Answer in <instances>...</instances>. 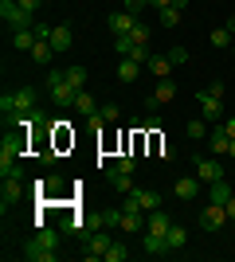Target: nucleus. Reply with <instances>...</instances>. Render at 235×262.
<instances>
[{
	"instance_id": "nucleus-34",
	"label": "nucleus",
	"mask_w": 235,
	"mask_h": 262,
	"mask_svg": "<svg viewBox=\"0 0 235 262\" xmlns=\"http://www.w3.org/2000/svg\"><path fill=\"white\" fill-rule=\"evenodd\" d=\"M114 168H118V172H130V176H134V168H137V157H118V161H114Z\"/></svg>"
},
{
	"instance_id": "nucleus-47",
	"label": "nucleus",
	"mask_w": 235,
	"mask_h": 262,
	"mask_svg": "<svg viewBox=\"0 0 235 262\" xmlns=\"http://www.w3.org/2000/svg\"><path fill=\"white\" fill-rule=\"evenodd\" d=\"M231 55H235V43H231Z\"/></svg>"
},
{
	"instance_id": "nucleus-20",
	"label": "nucleus",
	"mask_w": 235,
	"mask_h": 262,
	"mask_svg": "<svg viewBox=\"0 0 235 262\" xmlns=\"http://www.w3.org/2000/svg\"><path fill=\"white\" fill-rule=\"evenodd\" d=\"M12 47H16V51H32L35 47V28H12Z\"/></svg>"
},
{
	"instance_id": "nucleus-46",
	"label": "nucleus",
	"mask_w": 235,
	"mask_h": 262,
	"mask_svg": "<svg viewBox=\"0 0 235 262\" xmlns=\"http://www.w3.org/2000/svg\"><path fill=\"white\" fill-rule=\"evenodd\" d=\"M227 157H231V161H235V141H231V153H227Z\"/></svg>"
},
{
	"instance_id": "nucleus-17",
	"label": "nucleus",
	"mask_w": 235,
	"mask_h": 262,
	"mask_svg": "<svg viewBox=\"0 0 235 262\" xmlns=\"http://www.w3.org/2000/svg\"><path fill=\"white\" fill-rule=\"evenodd\" d=\"M94 227H106V231H114V227H122V208H102L98 215L90 219Z\"/></svg>"
},
{
	"instance_id": "nucleus-32",
	"label": "nucleus",
	"mask_w": 235,
	"mask_h": 262,
	"mask_svg": "<svg viewBox=\"0 0 235 262\" xmlns=\"http://www.w3.org/2000/svg\"><path fill=\"white\" fill-rule=\"evenodd\" d=\"M130 254H134V251H130L125 243H118V239H114V247H110V251H106V258H102V262H125V258H130Z\"/></svg>"
},
{
	"instance_id": "nucleus-6",
	"label": "nucleus",
	"mask_w": 235,
	"mask_h": 262,
	"mask_svg": "<svg viewBox=\"0 0 235 262\" xmlns=\"http://www.w3.org/2000/svg\"><path fill=\"white\" fill-rule=\"evenodd\" d=\"M145 215H149V211H145V208H137L134 196H125V204H122V231H125V235L145 231Z\"/></svg>"
},
{
	"instance_id": "nucleus-4",
	"label": "nucleus",
	"mask_w": 235,
	"mask_h": 262,
	"mask_svg": "<svg viewBox=\"0 0 235 262\" xmlns=\"http://www.w3.org/2000/svg\"><path fill=\"white\" fill-rule=\"evenodd\" d=\"M47 94H51V102H55V106H75V98H78V90L63 78V71H59V67H51V71H47Z\"/></svg>"
},
{
	"instance_id": "nucleus-45",
	"label": "nucleus",
	"mask_w": 235,
	"mask_h": 262,
	"mask_svg": "<svg viewBox=\"0 0 235 262\" xmlns=\"http://www.w3.org/2000/svg\"><path fill=\"white\" fill-rule=\"evenodd\" d=\"M224 28H227V32H235V16H231V20H227V24H224Z\"/></svg>"
},
{
	"instance_id": "nucleus-22",
	"label": "nucleus",
	"mask_w": 235,
	"mask_h": 262,
	"mask_svg": "<svg viewBox=\"0 0 235 262\" xmlns=\"http://www.w3.org/2000/svg\"><path fill=\"white\" fill-rule=\"evenodd\" d=\"M208 141H212V153H216V157H227V153H231V137H227L224 125H216Z\"/></svg>"
},
{
	"instance_id": "nucleus-40",
	"label": "nucleus",
	"mask_w": 235,
	"mask_h": 262,
	"mask_svg": "<svg viewBox=\"0 0 235 262\" xmlns=\"http://www.w3.org/2000/svg\"><path fill=\"white\" fill-rule=\"evenodd\" d=\"M168 55H173V63H184V59H188V51H184V47H173Z\"/></svg>"
},
{
	"instance_id": "nucleus-38",
	"label": "nucleus",
	"mask_w": 235,
	"mask_h": 262,
	"mask_svg": "<svg viewBox=\"0 0 235 262\" xmlns=\"http://www.w3.org/2000/svg\"><path fill=\"white\" fill-rule=\"evenodd\" d=\"M220 125H224V129H227V137H231V141H235V114H231V118H224V121H220Z\"/></svg>"
},
{
	"instance_id": "nucleus-42",
	"label": "nucleus",
	"mask_w": 235,
	"mask_h": 262,
	"mask_svg": "<svg viewBox=\"0 0 235 262\" xmlns=\"http://www.w3.org/2000/svg\"><path fill=\"white\" fill-rule=\"evenodd\" d=\"M227 219H231V223H235V196L227 200Z\"/></svg>"
},
{
	"instance_id": "nucleus-33",
	"label": "nucleus",
	"mask_w": 235,
	"mask_h": 262,
	"mask_svg": "<svg viewBox=\"0 0 235 262\" xmlns=\"http://www.w3.org/2000/svg\"><path fill=\"white\" fill-rule=\"evenodd\" d=\"M161 12V24H165V28H177L180 24V8H173V4H168V8H157Z\"/></svg>"
},
{
	"instance_id": "nucleus-15",
	"label": "nucleus",
	"mask_w": 235,
	"mask_h": 262,
	"mask_svg": "<svg viewBox=\"0 0 235 262\" xmlns=\"http://www.w3.org/2000/svg\"><path fill=\"white\" fill-rule=\"evenodd\" d=\"M235 192H231V184H227L224 176L216 180V184H208V204H220V208H227V200H231Z\"/></svg>"
},
{
	"instance_id": "nucleus-31",
	"label": "nucleus",
	"mask_w": 235,
	"mask_h": 262,
	"mask_svg": "<svg viewBox=\"0 0 235 262\" xmlns=\"http://www.w3.org/2000/svg\"><path fill=\"white\" fill-rule=\"evenodd\" d=\"M208 39H212V47H220V51H224V47H231V43H235V32H227V28H216Z\"/></svg>"
},
{
	"instance_id": "nucleus-43",
	"label": "nucleus",
	"mask_w": 235,
	"mask_h": 262,
	"mask_svg": "<svg viewBox=\"0 0 235 262\" xmlns=\"http://www.w3.org/2000/svg\"><path fill=\"white\" fill-rule=\"evenodd\" d=\"M188 4H192V0H173V8H180V12L188 8Z\"/></svg>"
},
{
	"instance_id": "nucleus-23",
	"label": "nucleus",
	"mask_w": 235,
	"mask_h": 262,
	"mask_svg": "<svg viewBox=\"0 0 235 262\" xmlns=\"http://www.w3.org/2000/svg\"><path fill=\"white\" fill-rule=\"evenodd\" d=\"M149 71H153V75L157 78H168V75H173V67H177V63H173V55H153V59H149Z\"/></svg>"
},
{
	"instance_id": "nucleus-12",
	"label": "nucleus",
	"mask_w": 235,
	"mask_h": 262,
	"mask_svg": "<svg viewBox=\"0 0 235 262\" xmlns=\"http://www.w3.org/2000/svg\"><path fill=\"white\" fill-rule=\"evenodd\" d=\"M196 176H200V184H216V180L224 176V164L212 161V157H204V161H196Z\"/></svg>"
},
{
	"instance_id": "nucleus-9",
	"label": "nucleus",
	"mask_w": 235,
	"mask_h": 262,
	"mask_svg": "<svg viewBox=\"0 0 235 262\" xmlns=\"http://www.w3.org/2000/svg\"><path fill=\"white\" fill-rule=\"evenodd\" d=\"M134 28H137V12H130V8L110 12V32H114V35H130Z\"/></svg>"
},
{
	"instance_id": "nucleus-44",
	"label": "nucleus",
	"mask_w": 235,
	"mask_h": 262,
	"mask_svg": "<svg viewBox=\"0 0 235 262\" xmlns=\"http://www.w3.org/2000/svg\"><path fill=\"white\" fill-rule=\"evenodd\" d=\"M153 4H157V8H168V4H173V0H153Z\"/></svg>"
},
{
	"instance_id": "nucleus-5",
	"label": "nucleus",
	"mask_w": 235,
	"mask_h": 262,
	"mask_svg": "<svg viewBox=\"0 0 235 262\" xmlns=\"http://www.w3.org/2000/svg\"><path fill=\"white\" fill-rule=\"evenodd\" d=\"M24 200V172H12V176H0V211L8 215L12 204Z\"/></svg>"
},
{
	"instance_id": "nucleus-29",
	"label": "nucleus",
	"mask_w": 235,
	"mask_h": 262,
	"mask_svg": "<svg viewBox=\"0 0 235 262\" xmlns=\"http://www.w3.org/2000/svg\"><path fill=\"white\" fill-rule=\"evenodd\" d=\"M32 59H35V63H51V59H55V47H51V39H35Z\"/></svg>"
},
{
	"instance_id": "nucleus-41",
	"label": "nucleus",
	"mask_w": 235,
	"mask_h": 262,
	"mask_svg": "<svg viewBox=\"0 0 235 262\" xmlns=\"http://www.w3.org/2000/svg\"><path fill=\"white\" fill-rule=\"evenodd\" d=\"M161 157H165V161H177V149H173V145L165 141V145H161Z\"/></svg>"
},
{
	"instance_id": "nucleus-1",
	"label": "nucleus",
	"mask_w": 235,
	"mask_h": 262,
	"mask_svg": "<svg viewBox=\"0 0 235 262\" xmlns=\"http://www.w3.org/2000/svg\"><path fill=\"white\" fill-rule=\"evenodd\" d=\"M59 239H63L59 227H44V223H39V231L24 243L20 258L24 262H59Z\"/></svg>"
},
{
	"instance_id": "nucleus-27",
	"label": "nucleus",
	"mask_w": 235,
	"mask_h": 262,
	"mask_svg": "<svg viewBox=\"0 0 235 262\" xmlns=\"http://www.w3.org/2000/svg\"><path fill=\"white\" fill-rule=\"evenodd\" d=\"M59 188H63V176H59V172L44 176V180H35V192H39V196H55Z\"/></svg>"
},
{
	"instance_id": "nucleus-30",
	"label": "nucleus",
	"mask_w": 235,
	"mask_h": 262,
	"mask_svg": "<svg viewBox=\"0 0 235 262\" xmlns=\"http://www.w3.org/2000/svg\"><path fill=\"white\" fill-rule=\"evenodd\" d=\"M184 133H188V141H204V137H208V121H204V118H192L188 125H184Z\"/></svg>"
},
{
	"instance_id": "nucleus-25",
	"label": "nucleus",
	"mask_w": 235,
	"mask_h": 262,
	"mask_svg": "<svg viewBox=\"0 0 235 262\" xmlns=\"http://www.w3.org/2000/svg\"><path fill=\"white\" fill-rule=\"evenodd\" d=\"M71 43H75V35H71V28H55V32H51V47H55V55L71 51Z\"/></svg>"
},
{
	"instance_id": "nucleus-36",
	"label": "nucleus",
	"mask_w": 235,
	"mask_h": 262,
	"mask_svg": "<svg viewBox=\"0 0 235 262\" xmlns=\"http://www.w3.org/2000/svg\"><path fill=\"white\" fill-rule=\"evenodd\" d=\"M98 114H102V121H118V118H122V110L114 106V102H106V106H102Z\"/></svg>"
},
{
	"instance_id": "nucleus-14",
	"label": "nucleus",
	"mask_w": 235,
	"mask_h": 262,
	"mask_svg": "<svg viewBox=\"0 0 235 262\" xmlns=\"http://www.w3.org/2000/svg\"><path fill=\"white\" fill-rule=\"evenodd\" d=\"M141 251H145L149 258H161V254H173V251H168V239H165V235H153V231H145V239H141Z\"/></svg>"
},
{
	"instance_id": "nucleus-3",
	"label": "nucleus",
	"mask_w": 235,
	"mask_h": 262,
	"mask_svg": "<svg viewBox=\"0 0 235 262\" xmlns=\"http://www.w3.org/2000/svg\"><path fill=\"white\" fill-rule=\"evenodd\" d=\"M224 82H212L208 90H200L196 94V102H200V118L204 121H224Z\"/></svg>"
},
{
	"instance_id": "nucleus-28",
	"label": "nucleus",
	"mask_w": 235,
	"mask_h": 262,
	"mask_svg": "<svg viewBox=\"0 0 235 262\" xmlns=\"http://www.w3.org/2000/svg\"><path fill=\"white\" fill-rule=\"evenodd\" d=\"M75 114H82V118H90L94 110H98V102H94V94H87V90H78V98H75Z\"/></svg>"
},
{
	"instance_id": "nucleus-7",
	"label": "nucleus",
	"mask_w": 235,
	"mask_h": 262,
	"mask_svg": "<svg viewBox=\"0 0 235 262\" xmlns=\"http://www.w3.org/2000/svg\"><path fill=\"white\" fill-rule=\"evenodd\" d=\"M0 20L12 24V28H35V16L20 8V0H0Z\"/></svg>"
},
{
	"instance_id": "nucleus-10",
	"label": "nucleus",
	"mask_w": 235,
	"mask_h": 262,
	"mask_svg": "<svg viewBox=\"0 0 235 262\" xmlns=\"http://www.w3.org/2000/svg\"><path fill=\"white\" fill-rule=\"evenodd\" d=\"M227 223V208H220V204H208V208L200 211V227L204 231H220Z\"/></svg>"
},
{
	"instance_id": "nucleus-37",
	"label": "nucleus",
	"mask_w": 235,
	"mask_h": 262,
	"mask_svg": "<svg viewBox=\"0 0 235 262\" xmlns=\"http://www.w3.org/2000/svg\"><path fill=\"white\" fill-rule=\"evenodd\" d=\"M20 8H24V12H28V16H35V12L44 8V0H20Z\"/></svg>"
},
{
	"instance_id": "nucleus-39",
	"label": "nucleus",
	"mask_w": 235,
	"mask_h": 262,
	"mask_svg": "<svg viewBox=\"0 0 235 262\" xmlns=\"http://www.w3.org/2000/svg\"><path fill=\"white\" fill-rule=\"evenodd\" d=\"M145 4H153V0H125V8H130V12H141Z\"/></svg>"
},
{
	"instance_id": "nucleus-18",
	"label": "nucleus",
	"mask_w": 235,
	"mask_h": 262,
	"mask_svg": "<svg viewBox=\"0 0 235 262\" xmlns=\"http://www.w3.org/2000/svg\"><path fill=\"white\" fill-rule=\"evenodd\" d=\"M137 78H141V63L130 59V55H122V63H118V82H137Z\"/></svg>"
},
{
	"instance_id": "nucleus-19",
	"label": "nucleus",
	"mask_w": 235,
	"mask_h": 262,
	"mask_svg": "<svg viewBox=\"0 0 235 262\" xmlns=\"http://www.w3.org/2000/svg\"><path fill=\"white\" fill-rule=\"evenodd\" d=\"M168 227H173V219H168L161 208L145 215V231H153V235H168Z\"/></svg>"
},
{
	"instance_id": "nucleus-35",
	"label": "nucleus",
	"mask_w": 235,
	"mask_h": 262,
	"mask_svg": "<svg viewBox=\"0 0 235 262\" xmlns=\"http://www.w3.org/2000/svg\"><path fill=\"white\" fill-rule=\"evenodd\" d=\"M149 35H153V32H149L145 24H137L134 32H130V39H134V43H149Z\"/></svg>"
},
{
	"instance_id": "nucleus-21",
	"label": "nucleus",
	"mask_w": 235,
	"mask_h": 262,
	"mask_svg": "<svg viewBox=\"0 0 235 262\" xmlns=\"http://www.w3.org/2000/svg\"><path fill=\"white\" fill-rule=\"evenodd\" d=\"M102 176H106V180H110V184L118 188L122 196H125V192H134V180H130V172H118L114 164H110V168H102Z\"/></svg>"
},
{
	"instance_id": "nucleus-16",
	"label": "nucleus",
	"mask_w": 235,
	"mask_h": 262,
	"mask_svg": "<svg viewBox=\"0 0 235 262\" xmlns=\"http://www.w3.org/2000/svg\"><path fill=\"white\" fill-rule=\"evenodd\" d=\"M173 192H177V200H196V192H200V176H180L177 184H173Z\"/></svg>"
},
{
	"instance_id": "nucleus-11",
	"label": "nucleus",
	"mask_w": 235,
	"mask_h": 262,
	"mask_svg": "<svg viewBox=\"0 0 235 262\" xmlns=\"http://www.w3.org/2000/svg\"><path fill=\"white\" fill-rule=\"evenodd\" d=\"M173 98H177V82H173V78H157V90L149 94V110L165 106V102H173Z\"/></svg>"
},
{
	"instance_id": "nucleus-24",
	"label": "nucleus",
	"mask_w": 235,
	"mask_h": 262,
	"mask_svg": "<svg viewBox=\"0 0 235 262\" xmlns=\"http://www.w3.org/2000/svg\"><path fill=\"white\" fill-rule=\"evenodd\" d=\"M63 78H67L75 90H87V67H78V63H71V67H63Z\"/></svg>"
},
{
	"instance_id": "nucleus-26",
	"label": "nucleus",
	"mask_w": 235,
	"mask_h": 262,
	"mask_svg": "<svg viewBox=\"0 0 235 262\" xmlns=\"http://www.w3.org/2000/svg\"><path fill=\"white\" fill-rule=\"evenodd\" d=\"M165 239H168V251H184V247H188V231L180 227V223H173Z\"/></svg>"
},
{
	"instance_id": "nucleus-2",
	"label": "nucleus",
	"mask_w": 235,
	"mask_h": 262,
	"mask_svg": "<svg viewBox=\"0 0 235 262\" xmlns=\"http://www.w3.org/2000/svg\"><path fill=\"white\" fill-rule=\"evenodd\" d=\"M35 102H39V90L35 86H20V90H12V94H0V114H4V118L32 114Z\"/></svg>"
},
{
	"instance_id": "nucleus-13",
	"label": "nucleus",
	"mask_w": 235,
	"mask_h": 262,
	"mask_svg": "<svg viewBox=\"0 0 235 262\" xmlns=\"http://www.w3.org/2000/svg\"><path fill=\"white\" fill-rule=\"evenodd\" d=\"M125 196H134V204H137V208H145V211L161 208V192H153V188H137L134 184V192H125Z\"/></svg>"
},
{
	"instance_id": "nucleus-8",
	"label": "nucleus",
	"mask_w": 235,
	"mask_h": 262,
	"mask_svg": "<svg viewBox=\"0 0 235 262\" xmlns=\"http://www.w3.org/2000/svg\"><path fill=\"white\" fill-rule=\"evenodd\" d=\"M110 247H114L110 231H106V227H94V235L87 239V251H82V258H90V262H94V258H106V251H110Z\"/></svg>"
}]
</instances>
